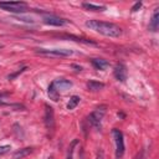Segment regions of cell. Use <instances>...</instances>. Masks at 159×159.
<instances>
[{"label":"cell","mask_w":159,"mask_h":159,"mask_svg":"<svg viewBox=\"0 0 159 159\" xmlns=\"http://www.w3.org/2000/svg\"><path fill=\"white\" fill-rule=\"evenodd\" d=\"M36 52L50 57H68L73 53L72 50L67 48H36Z\"/></svg>","instance_id":"5b68a950"},{"label":"cell","mask_w":159,"mask_h":159,"mask_svg":"<svg viewBox=\"0 0 159 159\" xmlns=\"http://www.w3.org/2000/svg\"><path fill=\"white\" fill-rule=\"evenodd\" d=\"M96 159H104V152H103V149H99V150L97 152Z\"/></svg>","instance_id":"d6986e66"},{"label":"cell","mask_w":159,"mask_h":159,"mask_svg":"<svg viewBox=\"0 0 159 159\" xmlns=\"http://www.w3.org/2000/svg\"><path fill=\"white\" fill-rule=\"evenodd\" d=\"M91 63H92V66L96 70H101V71L106 70L109 66V62L107 60H104V58H92L91 60Z\"/></svg>","instance_id":"8fae6325"},{"label":"cell","mask_w":159,"mask_h":159,"mask_svg":"<svg viewBox=\"0 0 159 159\" xmlns=\"http://www.w3.org/2000/svg\"><path fill=\"white\" fill-rule=\"evenodd\" d=\"M27 7V4L24 1H1L0 9L10 12H24Z\"/></svg>","instance_id":"8992f818"},{"label":"cell","mask_w":159,"mask_h":159,"mask_svg":"<svg viewBox=\"0 0 159 159\" xmlns=\"http://www.w3.org/2000/svg\"><path fill=\"white\" fill-rule=\"evenodd\" d=\"M1 47H2V45H1V43H0V48H1Z\"/></svg>","instance_id":"44dd1931"},{"label":"cell","mask_w":159,"mask_h":159,"mask_svg":"<svg viewBox=\"0 0 159 159\" xmlns=\"http://www.w3.org/2000/svg\"><path fill=\"white\" fill-rule=\"evenodd\" d=\"M72 87V82L65 78H58L55 80L50 83L48 89H47V94L50 97V99H52L53 102H57L60 99V96L66 93L70 88Z\"/></svg>","instance_id":"7a4b0ae2"},{"label":"cell","mask_w":159,"mask_h":159,"mask_svg":"<svg viewBox=\"0 0 159 159\" xmlns=\"http://www.w3.org/2000/svg\"><path fill=\"white\" fill-rule=\"evenodd\" d=\"M77 143H78L77 139H75V140L71 143V145H70V148H68V153H67L66 159H73V152H75V147L77 145Z\"/></svg>","instance_id":"2e32d148"},{"label":"cell","mask_w":159,"mask_h":159,"mask_svg":"<svg viewBox=\"0 0 159 159\" xmlns=\"http://www.w3.org/2000/svg\"><path fill=\"white\" fill-rule=\"evenodd\" d=\"M25 70H26V67H24V68H21V70H20V71H17V72H15V73H14V75H9V77H7V78H9V80H12V78H14V77H16V76H17V75H19V73H21V72H24V71H25Z\"/></svg>","instance_id":"ac0fdd59"},{"label":"cell","mask_w":159,"mask_h":159,"mask_svg":"<svg viewBox=\"0 0 159 159\" xmlns=\"http://www.w3.org/2000/svg\"><path fill=\"white\" fill-rule=\"evenodd\" d=\"M82 6H83V9L91 10V11H103L106 9V6H103V5H94L92 2H83Z\"/></svg>","instance_id":"5bb4252c"},{"label":"cell","mask_w":159,"mask_h":159,"mask_svg":"<svg viewBox=\"0 0 159 159\" xmlns=\"http://www.w3.org/2000/svg\"><path fill=\"white\" fill-rule=\"evenodd\" d=\"M112 135H113V139H114V143H116V159H122V157L124 154V150H125L123 133L119 129L114 128V129H112Z\"/></svg>","instance_id":"277c9868"},{"label":"cell","mask_w":159,"mask_h":159,"mask_svg":"<svg viewBox=\"0 0 159 159\" xmlns=\"http://www.w3.org/2000/svg\"><path fill=\"white\" fill-rule=\"evenodd\" d=\"M43 22H45L46 25H50V26H63V25L67 24V20H65V19H62V17H58V16L51 15V16L45 17V19H43Z\"/></svg>","instance_id":"9c48e42d"},{"label":"cell","mask_w":159,"mask_h":159,"mask_svg":"<svg viewBox=\"0 0 159 159\" xmlns=\"http://www.w3.org/2000/svg\"><path fill=\"white\" fill-rule=\"evenodd\" d=\"M107 113V106L106 104H102L99 107H97L89 116H88V122L92 127L94 128H101V123H102V119L103 117L106 116Z\"/></svg>","instance_id":"3957f363"},{"label":"cell","mask_w":159,"mask_h":159,"mask_svg":"<svg viewBox=\"0 0 159 159\" xmlns=\"http://www.w3.org/2000/svg\"><path fill=\"white\" fill-rule=\"evenodd\" d=\"M32 152V148L27 147V148H22V149H19L14 153V159H22L25 157H27L30 153Z\"/></svg>","instance_id":"4fadbf2b"},{"label":"cell","mask_w":159,"mask_h":159,"mask_svg":"<svg viewBox=\"0 0 159 159\" xmlns=\"http://www.w3.org/2000/svg\"><path fill=\"white\" fill-rule=\"evenodd\" d=\"M87 88L89 91H93V92H97V91H101L102 88H104V83L103 82H98V81H88L87 83Z\"/></svg>","instance_id":"7c38bea8"},{"label":"cell","mask_w":159,"mask_h":159,"mask_svg":"<svg viewBox=\"0 0 159 159\" xmlns=\"http://www.w3.org/2000/svg\"><path fill=\"white\" fill-rule=\"evenodd\" d=\"M80 101H81V98H80L78 96H72V97L70 98L68 103H67V109H68V111L75 109V108L77 107V104L80 103Z\"/></svg>","instance_id":"9a60e30c"},{"label":"cell","mask_w":159,"mask_h":159,"mask_svg":"<svg viewBox=\"0 0 159 159\" xmlns=\"http://www.w3.org/2000/svg\"><path fill=\"white\" fill-rule=\"evenodd\" d=\"M48 159H52V157H51V158H48Z\"/></svg>","instance_id":"7402d4cb"},{"label":"cell","mask_w":159,"mask_h":159,"mask_svg":"<svg viewBox=\"0 0 159 159\" xmlns=\"http://www.w3.org/2000/svg\"><path fill=\"white\" fill-rule=\"evenodd\" d=\"M86 26L89 30H93L94 32H98L107 37H119L122 35V29L113 22H106V21H99V20H88V21H86Z\"/></svg>","instance_id":"6da1fadb"},{"label":"cell","mask_w":159,"mask_h":159,"mask_svg":"<svg viewBox=\"0 0 159 159\" xmlns=\"http://www.w3.org/2000/svg\"><path fill=\"white\" fill-rule=\"evenodd\" d=\"M113 75H114V77H116L117 81L124 82V81L127 80V67H125L123 63H118V65L114 67Z\"/></svg>","instance_id":"ba28073f"},{"label":"cell","mask_w":159,"mask_h":159,"mask_svg":"<svg viewBox=\"0 0 159 159\" xmlns=\"http://www.w3.org/2000/svg\"><path fill=\"white\" fill-rule=\"evenodd\" d=\"M140 6H142V2H135V4H134V6L132 7V11H137Z\"/></svg>","instance_id":"ffe728a7"},{"label":"cell","mask_w":159,"mask_h":159,"mask_svg":"<svg viewBox=\"0 0 159 159\" xmlns=\"http://www.w3.org/2000/svg\"><path fill=\"white\" fill-rule=\"evenodd\" d=\"M10 149H11L10 145H0V157H2V155H5L6 153H9Z\"/></svg>","instance_id":"e0dca14e"},{"label":"cell","mask_w":159,"mask_h":159,"mask_svg":"<svg viewBox=\"0 0 159 159\" xmlns=\"http://www.w3.org/2000/svg\"><path fill=\"white\" fill-rule=\"evenodd\" d=\"M43 122H45L47 130H53V128H55V112H53V108L50 107L48 104L45 106Z\"/></svg>","instance_id":"52a82bcc"},{"label":"cell","mask_w":159,"mask_h":159,"mask_svg":"<svg viewBox=\"0 0 159 159\" xmlns=\"http://www.w3.org/2000/svg\"><path fill=\"white\" fill-rule=\"evenodd\" d=\"M158 27H159V9H155L152 15V19L149 21V30L155 32V31H158Z\"/></svg>","instance_id":"30bf717a"}]
</instances>
